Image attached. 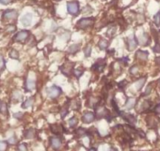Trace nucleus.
I'll use <instances>...</instances> for the list:
<instances>
[{
    "label": "nucleus",
    "mask_w": 160,
    "mask_h": 151,
    "mask_svg": "<svg viewBox=\"0 0 160 151\" xmlns=\"http://www.w3.org/2000/svg\"><path fill=\"white\" fill-rule=\"evenodd\" d=\"M110 151H118V150L116 148H115V147H111V149H110Z\"/></svg>",
    "instance_id": "nucleus-44"
},
{
    "label": "nucleus",
    "mask_w": 160,
    "mask_h": 151,
    "mask_svg": "<svg viewBox=\"0 0 160 151\" xmlns=\"http://www.w3.org/2000/svg\"><path fill=\"white\" fill-rule=\"evenodd\" d=\"M18 17V14L14 10H7L3 14V18L6 20H14Z\"/></svg>",
    "instance_id": "nucleus-7"
},
{
    "label": "nucleus",
    "mask_w": 160,
    "mask_h": 151,
    "mask_svg": "<svg viewBox=\"0 0 160 151\" xmlns=\"http://www.w3.org/2000/svg\"><path fill=\"white\" fill-rule=\"evenodd\" d=\"M126 84H127V81L125 80H122L121 82H119L118 84V88H119V90L121 91L122 89H123L124 88H125V87L126 86Z\"/></svg>",
    "instance_id": "nucleus-33"
},
{
    "label": "nucleus",
    "mask_w": 160,
    "mask_h": 151,
    "mask_svg": "<svg viewBox=\"0 0 160 151\" xmlns=\"http://www.w3.org/2000/svg\"><path fill=\"white\" fill-rule=\"evenodd\" d=\"M50 143L53 149H58L61 146V140L59 138L52 137L50 138Z\"/></svg>",
    "instance_id": "nucleus-11"
},
{
    "label": "nucleus",
    "mask_w": 160,
    "mask_h": 151,
    "mask_svg": "<svg viewBox=\"0 0 160 151\" xmlns=\"http://www.w3.org/2000/svg\"><path fill=\"white\" fill-rule=\"evenodd\" d=\"M35 135V131L33 128H30V129H28L25 131L24 133V137L27 139L29 138H33Z\"/></svg>",
    "instance_id": "nucleus-20"
},
{
    "label": "nucleus",
    "mask_w": 160,
    "mask_h": 151,
    "mask_svg": "<svg viewBox=\"0 0 160 151\" xmlns=\"http://www.w3.org/2000/svg\"><path fill=\"white\" fill-rule=\"evenodd\" d=\"M17 149H18L19 151H28V147L25 143H21V144L18 145Z\"/></svg>",
    "instance_id": "nucleus-34"
},
{
    "label": "nucleus",
    "mask_w": 160,
    "mask_h": 151,
    "mask_svg": "<svg viewBox=\"0 0 160 151\" xmlns=\"http://www.w3.org/2000/svg\"><path fill=\"white\" fill-rule=\"evenodd\" d=\"M80 50V45L79 44H73L72 46H70L68 48V54H75L76 53H78Z\"/></svg>",
    "instance_id": "nucleus-15"
},
{
    "label": "nucleus",
    "mask_w": 160,
    "mask_h": 151,
    "mask_svg": "<svg viewBox=\"0 0 160 151\" xmlns=\"http://www.w3.org/2000/svg\"><path fill=\"white\" fill-rule=\"evenodd\" d=\"M105 66H106V61H105V59L100 58L92 65L91 68H92V70L100 73V72H103Z\"/></svg>",
    "instance_id": "nucleus-5"
},
{
    "label": "nucleus",
    "mask_w": 160,
    "mask_h": 151,
    "mask_svg": "<svg viewBox=\"0 0 160 151\" xmlns=\"http://www.w3.org/2000/svg\"><path fill=\"white\" fill-rule=\"evenodd\" d=\"M5 67H6V61L4 60L3 56H0V71H3Z\"/></svg>",
    "instance_id": "nucleus-32"
},
{
    "label": "nucleus",
    "mask_w": 160,
    "mask_h": 151,
    "mask_svg": "<svg viewBox=\"0 0 160 151\" xmlns=\"http://www.w3.org/2000/svg\"><path fill=\"white\" fill-rule=\"evenodd\" d=\"M145 80H146V78H141L140 80H138V82L137 83V89L138 90H140L141 88H142V87L144 86V82H145Z\"/></svg>",
    "instance_id": "nucleus-29"
},
{
    "label": "nucleus",
    "mask_w": 160,
    "mask_h": 151,
    "mask_svg": "<svg viewBox=\"0 0 160 151\" xmlns=\"http://www.w3.org/2000/svg\"><path fill=\"white\" fill-rule=\"evenodd\" d=\"M9 56H10V58H12V59L19 60V53H18V51L14 50V49L10 50V52L9 53Z\"/></svg>",
    "instance_id": "nucleus-23"
},
{
    "label": "nucleus",
    "mask_w": 160,
    "mask_h": 151,
    "mask_svg": "<svg viewBox=\"0 0 160 151\" xmlns=\"http://www.w3.org/2000/svg\"><path fill=\"white\" fill-rule=\"evenodd\" d=\"M97 46H98V47L100 48V50H106L107 48L108 47L109 43H108V40H106L104 39H100L99 40L98 43H97Z\"/></svg>",
    "instance_id": "nucleus-16"
},
{
    "label": "nucleus",
    "mask_w": 160,
    "mask_h": 151,
    "mask_svg": "<svg viewBox=\"0 0 160 151\" xmlns=\"http://www.w3.org/2000/svg\"><path fill=\"white\" fill-rule=\"evenodd\" d=\"M135 104H136V100L133 98H128V99H127L126 103L125 105V107H126V109L130 110V109H133V107L135 106Z\"/></svg>",
    "instance_id": "nucleus-21"
},
{
    "label": "nucleus",
    "mask_w": 160,
    "mask_h": 151,
    "mask_svg": "<svg viewBox=\"0 0 160 151\" xmlns=\"http://www.w3.org/2000/svg\"><path fill=\"white\" fill-rule=\"evenodd\" d=\"M70 106V102H66L64 105V106L61 108V117L62 119H64L65 117H66V115L68 114V107Z\"/></svg>",
    "instance_id": "nucleus-18"
},
{
    "label": "nucleus",
    "mask_w": 160,
    "mask_h": 151,
    "mask_svg": "<svg viewBox=\"0 0 160 151\" xmlns=\"http://www.w3.org/2000/svg\"><path fill=\"white\" fill-rule=\"evenodd\" d=\"M16 142H17V139H16L15 136H14V137H12V138H9V140H8V142H9L10 144H15Z\"/></svg>",
    "instance_id": "nucleus-39"
},
{
    "label": "nucleus",
    "mask_w": 160,
    "mask_h": 151,
    "mask_svg": "<svg viewBox=\"0 0 160 151\" xmlns=\"http://www.w3.org/2000/svg\"><path fill=\"white\" fill-rule=\"evenodd\" d=\"M147 56H148V52L147 51H144L139 50L136 52V57H137L138 59L142 60V61H145L147 58Z\"/></svg>",
    "instance_id": "nucleus-14"
},
{
    "label": "nucleus",
    "mask_w": 160,
    "mask_h": 151,
    "mask_svg": "<svg viewBox=\"0 0 160 151\" xmlns=\"http://www.w3.org/2000/svg\"><path fill=\"white\" fill-rule=\"evenodd\" d=\"M95 119V115L92 112H87L83 114L82 117V120L84 124H90Z\"/></svg>",
    "instance_id": "nucleus-10"
},
{
    "label": "nucleus",
    "mask_w": 160,
    "mask_h": 151,
    "mask_svg": "<svg viewBox=\"0 0 160 151\" xmlns=\"http://www.w3.org/2000/svg\"><path fill=\"white\" fill-rule=\"evenodd\" d=\"M84 54L86 56V57H89L91 55V52H92V48H91V46L90 45H87L86 47L84 48Z\"/></svg>",
    "instance_id": "nucleus-24"
},
{
    "label": "nucleus",
    "mask_w": 160,
    "mask_h": 151,
    "mask_svg": "<svg viewBox=\"0 0 160 151\" xmlns=\"http://www.w3.org/2000/svg\"><path fill=\"white\" fill-rule=\"evenodd\" d=\"M154 21H155L156 25H160V12L154 16Z\"/></svg>",
    "instance_id": "nucleus-30"
},
{
    "label": "nucleus",
    "mask_w": 160,
    "mask_h": 151,
    "mask_svg": "<svg viewBox=\"0 0 160 151\" xmlns=\"http://www.w3.org/2000/svg\"><path fill=\"white\" fill-rule=\"evenodd\" d=\"M17 29V28L15 25H10L7 27V28H6V32H14Z\"/></svg>",
    "instance_id": "nucleus-28"
},
{
    "label": "nucleus",
    "mask_w": 160,
    "mask_h": 151,
    "mask_svg": "<svg viewBox=\"0 0 160 151\" xmlns=\"http://www.w3.org/2000/svg\"><path fill=\"white\" fill-rule=\"evenodd\" d=\"M86 131H86L85 128H82V127H79V128L77 129L76 134L78 135H79V136H82L83 135L86 134Z\"/></svg>",
    "instance_id": "nucleus-27"
},
{
    "label": "nucleus",
    "mask_w": 160,
    "mask_h": 151,
    "mask_svg": "<svg viewBox=\"0 0 160 151\" xmlns=\"http://www.w3.org/2000/svg\"><path fill=\"white\" fill-rule=\"evenodd\" d=\"M68 124L71 127H75L77 125V124H78V120H77L76 117H73L68 120Z\"/></svg>",
    "instance_id": "nucleus-26"
},
{
    "label": "nucleus",
    "mask_w": 160,
    "mask_h": 151,
    "mask_svg": "<svg viewBox=\"0 0 160 151\" xmlns=\"http://www.w3.org/2000/svg\"><path fill=\"white\" fill-rule=\"evenodd\" d=\"M67 10L68 12L73 16H77L79 13V2H68L67 3Z\"/></svg>",
    "instance_id": "nucleus-3"
},
{
    "label": "nucleus",
    "mask_w": 160,
    "mask_h": 151,
    "mask_svg": "<svg viewBox=\"0 0 160 151\" xmlns=\"http://www.w3.org/2000/svg\"><path fill=\"white\" fill-rule=\"evenodd\" d=\"M7 142L4 141H0V151H5L7 148Z\"/></svg>",
    "instance_id": "nucleus-31"
},
{
    "label": "nucleus",
    "mask_w": 160,
    "mask_h": 151,
    "mask_svg": "<svg viewBox=\"0 0 160 151\" xmlns=\"http://www.w3.org/2000/svg\"><path fill=\"white\" fill-rule=\"evenodd\" d=\"M46 94L51 98H57L62 94V90L60 87L53 85L46 89Z\"/></svg>",
    "instance_id": "nucleus-2"
},
{
    "label": "nucleus",
    "mask_w": 160,
    "mask_h": 151,
    "mask_svg": "<svg viewBox=\"0 0 160 151\" xmlns=\"http://www.w3.org/2000/svg\"><path fill=\"white\" fill-rule=\"evenodd\" d=\"M22 117H23V113H21V112H19V113H14V117H15V118H17V119H21L22 118Z\"/></svg>",
    "instance_id": "nucleus-38"
},
{
    "label": "nucleus",
    "mask_w": 160,
    "mask_h": 151,
    "mask_svg": "<svg viewBox=\"0 0 160 151\" xmlns=\"http://www.w3.org/2000/svg\"><path fill=\"white\" fill-rule=\"evenodd\" d=\"M55 1H57V2H58V1H61V0H55Z\"/></svg>",
    "instance_id": "nucleus-46"
},
{
    "label": "nucleus",
    "mask_w": 160,
    "mask_h": 151,
    "mask_svg": "<svg viewBox=\"0 0 160 151\" xmlns=\"http://www.w3.org/2000/svg\"><path fill=\"white\" fill-rule=\"evenodd\" d=\"M155 112L156 113H160V104H158V105L155 106Z\"/></svg>",
    "instance_id": "nucleus-42"
},
{
    "label": "nucleus",
    "mask_w": 160,
    "mask_h": 151,
    "mask_svg": "<svg viewBox=\"0 0 160 151\" xmlns=\"http://www.w3.org/2000/svg\"><path fill=\"white\" fill-rule=\"evenodd\" d=\"M83 72H84L83 70H80V69H74L72 73L74 74L75 77L77 78V80H79L81 76L83 74Z\"/></svg>",
    "instance_id": "nucleus-25"
},
{
    "label": "nucleus",
    "mask_w": 160,
    "mask_h": 151,
    "mask_svg": "<svg viewBox=\"0 0 160 151\" xmlns=\"http://www.w3.org/2000/svg\"><path fill=\"white\" fill-rule=\"evenodd\" d=\"M119 116H120V117H122L126 122H128V123L129 124H131V125H134L136 124V122H137V118H136L134 116L132 115V114L126 113H123V112L121 111Z\"/></svg>",
    "instance_id": "nucleus-8"
},
{
    "label": "nucleus",
    "mask_w": 160,
    "mask_h": 151,
    "mask_svg": "<svg viewBox=\"0 0 160 151\" xmlns=\"http://www.w3.org/2000/svg\"><path fill=\"white\" fill-rule=\"evenodd\" d=\"M118 61H121V63H122V64L125 63V65L126 66L127 65V63L129 61V58H128V57H122V58L118 59Z\"/></svg>",
    "instance_id": "nucleus-36"
},
{
    "label": "nucleus",
    "mask_w": 160,
    "mask_h": 151,
    "mask_svg": "<svg viewBox=\"0 0 160 151\" xmlns=\"http://www.w3.org/2000/svg\"><path fill=\"white\" fill-rule=\"evenodd\" d=\"M75 65V62H66L61 67V72L66 76V77H70L74 70V66Z\"/></svg>",
    "instance_id": "nucleus-4"
},
{
    "label": "nucleus",
    "mask_w": 160,
    "mask_h": 151,
    "mask_svg": "<svg viewBox=\"0 0 160 151\" xmlns=\"http://www.w3.org/2000/svg\"><path fill=\"white\" fill-rule=\"evenodd\" d=\"M94 22H95L94 17H83L77 21L76 27L80 29H86L89 27H91L94 24Z\"/></svg>",
    "instance_id": "nucleus-1"
},
{
    "label": "nucleus",
    "mask_w": 160,
    "mask_h": 151,
    "mask_svg": "<svg viewBox=\"0 0 160 151\" xmlns=\"http://www.w3.org/2000/svg\"><path fill=\"white\" fill-rule=\"evenodd\" d=\"M89 151H97V149L95 148H91V149H90V150H89Z\"/></svg>",
    "instance_id": "nucleus-45"
},
{
    "label": "nucleus",
    "mask_w": 160,
    "mask_h": 151,
    "mask_svg": "<svg viewBox=\"0 0 160 151\" xmlns=\"http://www.w3.org/2000/svg\"><path fill=\"white\" fill-rule=\"evenodd\" d=\"M14 97H15V100H17V102H19V100L21 98V95L20 94H16V93L14 94Z\"/></svg>",
    "instance_id": "nucleus-40"
},
{
    "label": "nucleus",
    "mask_w": 160,
    "mask_h": 151,
    "mask_svg": "<svg viewBox=\"0 0 160 151\" xmlns=\"http://www.w3.org/2000/svg\"><path fill=\"white\" fill-rule=\"evenodd\" d=\"M10 0H0V3L3 5H7L8 3H10Z\"/></svg>",
    "instance_id": "nucleus-43"
},
{
    "label": "nucleus",
    "mask_w": 160,
    "mask_h": 151,
    "mask_svg": "<svg viewBox=\"0 0 160 151\" xmlns=\"http://www.w3.org/2000/svg\"><path fill=\"white\" fill-rule=\"evenodd\" d=\"M138 45V40L136 38L135 35H133V37L129 38L128 39V42H127V48L129 51H133L137 46Z\"/></svg>",
    "instance_id": "nucleus-9"
},
{
    "label": "nucleus",
    "mask_w": 160,
    "mask_h": 151,
    "mask_svg": "<svg viewBox=\"0 0 160 151\" xmlns=\"http://www.w3.org/2000/svg\"><path fill=\"white\" fill-rule=\"evenodd\" d=\"M26 91H31L35 88V82L33 80H28L25 83Z\"/></svg>",
    "instance_id": "nucleus-17"
},
{
    "label": "nucleus",
    "mask_w": 160,
    "mask_h": 151,
    "mask_svg": "<svg viewBox=\"0 0 160 151\" xmlns=\"http://www.w3.org/2000/svg\"><path fill=\"white\" fill-rule=\"evenodd\" d=\"M50 130L55 135H60L63 131H65L63 125L61 124H52L50 125Z\"/></svg>",
    "instance_id": "nucleus-12"
},
{
    "label": "nucleus",
    "mask_w": 160,
    "mask_h": 151,
    "mask_svg": "<svg viewBox=\"0 0 160 151\" xmlns=\"http://www.w3.org/2000/svg\"><path fill=\"white\" fill-rule=\"evenodd\" d=\"M33 103H34V97H30V98H27V100L22 103L21 107L23 109H27L30 106H32Z\"/></svg>",
    "instance_id": "nucleus-19"
},
{
    "label": "nucleus",
    "mask_w": 160,
    "mask_h": 151,
    "mask_svg": "<svg viewBox=\"0 0 160 151\" xmlns=\"http://www.w3.org/2000/svg\"><path fill=\"white\" fill-rule=\"evenodd\" d=\"M151 85H148L147 86V89H146V91H145V93H144V95H147L150 93V91H151Z\"/></svg>",
    "instance_id": "nucleus-41"
},
{
    "label": "nucleus",
    "mask_w": 160,
    "mask_h": 151,
    "mask_svg": "<svg viewBox=\"0 0 160 151\" xmlns=\"http://www.w3.org/2000/svg\"><path fill=\"white\" fill-rule=\"evenodd\" d=\"M21 23L24 26L28 27L32 24V15L31 14H27L25 15H24L21 18Z\"/></svg>",
    "instance_id": "nucleus-13"
},
{
    "label": "nucleus",
    "mask_w": 160,
    "mask_h": 151,
    "mask_svg": "<svg viewBox=\"0 0 160 151\" xmlns=\"http://www.w3.org/2000/svg\"><path fill=\"white\" fill-rule=\"evenodd\" d=\"M0 113L3 115H7L8 113V108H7V104L0 101Z\"/></svg>",
    "instance_id": "nucleus-22"
},
{
    "label": "nucleus",
    "mask_w": 160,
    "mask_h": 151,
    "mask_svg": "<svg viewBox=\"0 0 160 151\" xmlns=\"http://www.w3.org/2000/svg\"><path fill=\"white\" fill-rule=\"evenodd\" d=\"M137 71H138V68L137 67V65H133L129 69V73L132 75H134L137 72Z\"/></svg>",
    "instance_id": "nucleus-35"
},
{
    "label": "nucleus",
    "mask_w": 160,
    "mask_h": 151,
    "mask_svg": "<svg viewBox=\"0 0 160 151\" xmlns=\"http://www.w3.org/2000/svg\"><path fill=\"white\" fill-rule=\"evenodd\" d=\"M153 50L156 52V53H159L160 52V43H157L156 45L155 46V47H153Z\"/></svg>",
    "instance_id": "nucleus-37"
},
{
    "label": "nucleus",
    "mask_w": 160,
    "mask_h": 151,
    "mask_svg": "<svg viewBox=\"0 0 160 151\" xmlns=\"http://www.w3.org/2000/svg\"><path fill=\"white\" fill-rule=\"evenodd\" d=\"M29 36V31L28 30H22L19 32H17L13 38V40L14 42H23L28 39Z\"/></svg>",
    "instance_id": "nucleus-6"
}]
</instances>
